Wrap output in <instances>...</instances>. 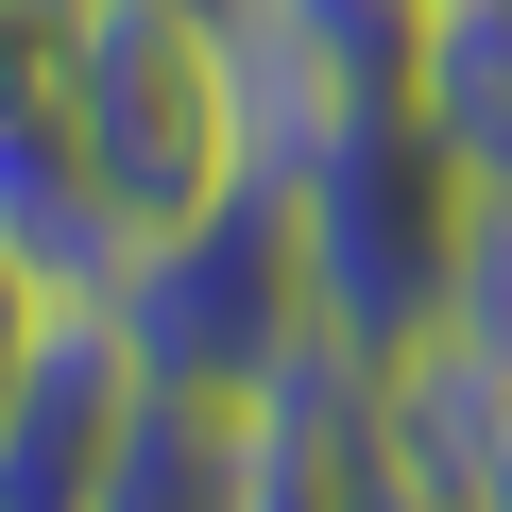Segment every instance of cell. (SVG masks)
<instances>
[{
  "mask_svg": "<svg viewBox=\"0 0 512 512\" xmlns=\"http://www.w3.org/2000/svg\"><path fill=\"white\" fill-rule=\"evenodd\" d=\"M291 205H308V308H325V359L393 376L410 342L461 325L478 291V239H495V188L461 171V137L427 103H342L308 154H274Z\"/></svg>",
  "mask_w": 512,
  "mask_h": 512,
  "instance_id": "obj_1",
  "label": "cell"
},
{
  "mask_svg": "<svg viewBox=\"0 0 512 512\" xmlns=\"http://www.w3.org/2000/svg\"><path fill=\"white\" fill-rule=\"evenodd\" d=\"M69 120L120 256H154L256 171V52L222 0H69Z\"/></svg>",
  "mask_w": 512,
  "mask_h": 512,
  "instance_id": "obj_2",
  "label": "cell"
},
{
  "mask_svg": "<svg viewBox=\"0 0 512 512\" xmlns=\"http://www.w3.org/2000/svg\"><path fill=\"white\" fill-rule=\"evenodd\" d=\"M120 325L154 376H205V393H274L325 359V308H308V205L291 171L256 154L205 222H171L154 256H120Z\"/></svg>",
  "mask_w": 512,
  "mask_h": 512,
  "instance_id": "obj_3",
  "label": "cell"
},
{
  "mask_svg": "<svg viewBox=\"0 0 512 512\" xmlns=\"http://www.w3.org/2000/svg\"><path fill=\"white\" fill-rule=\"evenodd\" d=\"M0 239L69 291H120V222H103L86 120H69V0H0Z\"/></svg>",
  "mask_w": 512,
  "mask_h": 512,
  "instance_id": "obj_4",
  "label": "cell"
},
{
  "mask_svg": "<svg viewBox=\"0 0 512 512\" xmlns=\"http://www.w3.org/2000/svg\"><path fill=\"white\" fill-rule=\"evenodd\" d=\"M137 325H120V291H69L52 308V342H35V376H18V410H0V512H103V478H120V427H137Z\"/></svg>",
  "mask_w": 512,
  "mask_h": 512,
  "instance_id": "obj_5",
  "label": "cell"
},
{
  "mask_svg": "<svg viewBox=\"0 0 512 512\" xmlns=\"http://www.w3.org/2000/svg\"><path fill=\"white\" fill-rule=\"evenodd\" d=\"M427 35H444V0H239L256 154H308L342 103H427Z\"/></svg>",
  "mask_w": 512,
  "mask_h": 512,
  "instance_id": "obj_6",
  "label": "cell"
},
{
  "mask_svg": "<svg viewBox=\"0 0 512 512\" xmlns=\"http://www.w3.org/2000/svg\"><path fill=\"white\" fill-rule=\"evenodd\" d=\"M376 444L444 495V512H512V342L495 325H444L376 376Z\"/></svg>",
  "mask_w": 512,
  "mask_h": 512,
  "instance_id": "obj_7",
  "label": "cell"
},
{
  "mask_svg": "<svg viewBox=\"0 0 512 512\" xmlns=\"http://www.w3.org/2000/svg\"><path fill=\"white\" fill-rule=\"evenodd\" d=\"M256 444H274V393L137 376V427H120V478H103V512H256Z\"/></svg>",
  "mask_w": 512,
  "mask_h": 512,
  "instance_id": "obj_8",
  "label": "cell"
},
{
  "mask_svg": "<svg viewBox=\"0 0 512 512\" xmlns=\"http://www.w3.org/2000/svg\"><path fill=\"white\" fill-rule=\"evenodd\" d=\"M427 120H444L461 171L512 205V0H444V35H427Z\"/></svg>",
  "mask_w": 512,
  "mask_h": 512,
  "instance_id": "obj_9",
  "label": "cell"
},
{
  "mask_svg": "<svg viewBox=\"0 0 512 512\" xmlns=\"http://www.w3.org/2000/svg\"><path fill=\"white\" fill-rule=\"evenodd\" d=\"M52 308H69V274H35V256L0 239V410H18V376H35V342H52Z\"/></svg>",
  "mask_w": 512,
  "mask_h": 512,
  "instance_id": "obj_10",
  "label": "cell"
},
{
  "mask_svg": "<svg viewBox=\"0 0 512 512\" xmlns=\"http://www.w3.org/2000/svg\"><path fill=\"white\" fill-rule=\"evenodd\" d=\"M461 325H495V342H512V205H495V239H478V291H461Z\"/></svg>",
  "mask_w": 512,
  "mask_h": 512,
  "instance_id": "obj_11",
  "label": "cell"
},
{
  "mask_svg": "<svg viewBox=\"0 0 512 512\" xmlns=\"http://www.w3.org/2000/svg\"><path fill=\"white\" fill-rule=\"evenodd\" d=\"M222 18H239V0H222Z\"/></svg>",
  "mask_w": 512,
  "mask_h": 512,
  "instance_id": "obj_12",
  "label": "cell"
}]
</instances>
